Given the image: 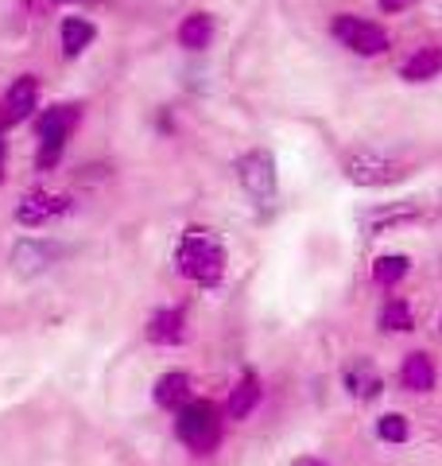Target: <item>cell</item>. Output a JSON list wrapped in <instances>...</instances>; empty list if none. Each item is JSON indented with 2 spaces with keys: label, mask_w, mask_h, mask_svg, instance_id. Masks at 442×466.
<instances>
[{
  "label": "cell",
  "mask_w": 442,
  "mask_h": 466,
  "mask_svg": "<svg viewBox=\"0 0 442 466\" xmlns=\"http://www.w3.org/2000/svg\"><path fill=\"white\" fill-rule=\"evenodd\" d=\"M94 35H97V27L85 20V16H66L63 20V32H58V39H63V55L66 58H78L94 43Z\"/></svg>",
  "instance_id": "14"
},
{
  "label": "cell",
  "mask_w": 442,
  "mask_h": 466,
  "mask_svg": "<svg viewBox=\"0 0 442 466\" xmlns=\"http://www.w3.org/2000/svg\"><path fill=\"white\" fill-rule=\"evenodd\" d=\"M0 109H5V121H8V125L27 121V116L39 109V78H35V75H20L16 82L8 86L5 101H0Z\"/></svg>",
  "instance_id": "8"
},
{
  "label": "cell",
  "mask_w": 442,
  "mask_h": 466,
  "mask_svg": "<svg viewBox=\"0 0 442 466\" xmlns=\"http://www.w3.org/2000/svg\"><path fill=\"white\" fill-rule=\"evenodd\" d=\"M291 466H330V462H322V459H315V455H303V459H295Z\"/></svg>",
  "instance_id": "24"
},
{
  "label": "cell",
  "mask_w": 442,
  "mask_h": 466,
  "mask_svg": "<svg viewBox=\"0 0 442 466\" xmlns=\"http://www.w3.org/2000/svg\"><path fill=\"white\" fill-rule=\"evenodd\" d=\"M427 218V207L419 198H404V202H385V207H373L361 214V229L368 238H380V233H392L400 226H416Z\"/></svg>",
  "instance_id": "5"
},
{
  "label": "cell",
  "mask_w": 442,
  "mask_h": 466,
  "mask_svg": "<svg viewBox=\"0 0 442 466\" xmlns=\"http://www.w3.org/2000/svg\"><path fill=\"white\" fill-rule=\"evenodd\" d=\"M342 175L353 187H392L404 179L407 167L377 148H349L342 156Z\"/></svg>",
  "instance_id": "3"
},
{
  "label": "cell",
  "mask_w": 442,
  "mask_h": 466,
  "mask_svg": "<svg viewBox=\"0 0 442 466\" xmlns=\"http://www.w3.org/2000/svg\"><path fill=\"white\" fill-rule=\"evenodd\" d=\"M256 404H260V381H256V373H245L229 392V416L233 420H248L256 412Z\"/></svg>",
  "instance_id": "17"
},
{
  "label": "cell",
  "mask_w": 442,
  "mask_h": 466,
  "mask_svg": "<svg viewBox=\"0 0 442 466\" xmlns=\"http://www.w3.org/2000/svg\"><path fill=\"white\" fill-rule=\"evenodd\" d=\"M0 179H5V128H0Z\"/></svg>",
  "instance_id": "25"
},
{
  "label": "cell",
  "mask_w": 442,
  "mask_h": 466,
  "mask_svg": "<svg viewBox=\"0 0 442 466\" xmlns=\"http://www.w3.org/2000/svg\"><path fill=\"white\" fill-rule=\"evenodd\" d=\"M190 400V377L186 373H179V370H171V373H164L156 381V404L159 408H183Z\"/></svg>",
  "instance_id": "16"
},
{
  "label": "cell",
  "mask_w": 442,
  "mask_h": 466,
  "mask_svg": "<svg viewBox=\"0 0 442 466\" xmlns=\"http://www.w3.org/2000/svg\"><path fill=\"white\" fill-rule=\"evenodd\" d=\"M175 431L179 440L195 451V455H214L221 443V412L210 400H186L175 416Z\"/></svg>",
  "instance_id": "2"
},
{
  "label": "cell",
  "mask_w": 442,
  "mask_h": 466,
  "mask_svg": "<svg viewBox=\"0 0 442 466\" xmlns=\"http://www.w3.org/2000/svg\"><path fill=\"white\" fill-rule=\"evenodd\" d=\"M407 268H411V257H404V253L377 257V265H373V280H377V284H385V288H392V284H400V280H404Z\"/></svg>",
  "instance_id": "19"
},
{
  "label": "cell",
  "mask_w": 442,
  "mask_h": 466,
  "mask_svg": "<svg viewBox=\"0 0 442 466\" xmlns=\"http://www.w3.org/2000/svg\"><path fill=\"white\" fill-rule=\"evenodd\" d=\"M380 330H396V334H407V330H416V319H411V308L404 299H388L385 303V311H380Z\"/></svg>",
  "instance_id": "20"
},
{
  "label": "cell",
  "mask_w": 442,
  "mask_h": 466,
  "mask_svg": "<svg viewBox=\"0 0 442 466\" xmlns=\"http://www.w3.org/2000/svg\"><path fill=\"white\" fill-rule=\"evenodd\" d=\"M78 121H82L78 106H51V109L39 113L35 133H39V140H70V133L78 128Z\"/></svg>",
  "instance_id": "10"
},
{
  "label": "cell",
  "mask_w": 442,
  "mask_h": 466,
  "mask_svg": "<svg viewBox=\"0 0 442 466\" xmlns=\"http://www.w3.org/2000/svg\"><path fill=\"white\" fill-rule=\"evenodd\" d=\"M438 75H442V51L438 47H423V51H416L400 66V78L404 82H431Z\"/></svg>",
  "instance_id": "15"
},
{
  "label": "cell",
  "mask_w": 442,
  "mask_h": 466,
  "mask_svg": "<svg viewBox=\"0 0 442 466\" xmlns=\"http://www.w3.org/2000/svg\"><path fill=\"white\" fill-rule=\"evenodd\" d=\"M435 381H438V370H435L431 354L416 350V354L404 358V366H400V385H404L407 392H431Z\"/></svg>",
  "instance_id": "11"
},
{
  "label": "cell",
  "mask_w": 442,
  "mask_h": 466,
  "mask_svg": "<svg viewBox=\"0 0 442 466\" xmlns=\"http://www.w3.org/2000/svg\"><path fill=\"white\" fill-rule=\"evenodd\" d=\"M237 179H241V187L248 195H253L260 207H268V202L276 198V159L268 156V152H245L241 159H237Z\"/></svg>",
  "instance_id": "6"
},
{
  "label": "cell",
  "mask_w": 442,
  "mask_h": 466,
  "mask_svg": "<svg viewBox=\"0 0 442 466\" xmlns=\"http://www.w3.org/2000/svg\"><path fill=\"white\" fill-rule=\"evenodd\" d=\"M419 0H377V8L385 12V16H400V12H407V8H416Z\"/></svg>",
  "instance_id": "23"
},
{
  "label": "cell",
  "mask_w": 442,
  "mask_h": 466,
  "mask_svg": "<svg viewBox=\"0 0 442 466\" xmlns=\"http://www.w3.org/2000/svg\"><path fill=\"white\" fill-rule=\"evenodd\" d=\"M377 435H380L385 443H407L411 428H407V420H404L400 412H388V416L377 420Z\"/></svg>",
  "instance_id": "21"
},
{
  "label": "cell",
  "mask_w": 442,
  "mask_h": 466,
  "mask_svg": "<svg viewBox=\"0 0 442 466\" xmlns=\"http://www.w3.org/2000/svg\"><path fill=\"white\" fill-rule=\"evenodd\" d=\"M214 39V20L206 12H190V16L179 24V43L186 51H206Z\"/></svg>",
  "instance_id": "18"
},
{
  "label": "cell",
  "mask_w": 442,
  "mask_h": 466,
  "mask_svg": "<svg viewBox=\"0 0 442 466\" xmlns=\"http://www.w3.org/2000/svg\"><path fill=\"white\" fill-rule=\"evenodd\" d=\"M58 5H74V0H58Z\"/></svg>",
  "instance_id": "26"
},
{
  "label": "cell",
  "mask_w": 442,
  "mask_h": 466,
  "mask_svg": "<svg viewBox=\"0 0 442 466\" xmlns=\"http://www.w3.org/2000/svg\"><path fill=\"white\" fill-rule=\"evenodd\" d=\"M175 265L186 280H195L198 288H217L221 276H226V249L214 238L210 229L190 226L179 238V249H175Z\"/></svg>",
  "instance_id": "1"
},
{
  "label": "cell",
  "mask_w": 442,
  "mask_h": 466,
  "mask_svg": "<svg viewBox=\"0 0 442 466\" xmlns=\"http://www.w3.org/2000/svg\"><path fill=\"white\" fill-rule=\"evenodd\" d=\"M66 152V140H39V152H35V167L39 171H55L58 159Z\"/></svg>",
  "instance_id": "22"
},
{
  "label": "cell",
  "mask_w": 442,
  "mask_h": 466,
  "mask_svg": "<svg viewBox=\"0 0 442 466\" xmlns=\"http://www.w3.org/2000/svg\"><path fill=\"white\" fill-rule=\"evenodd\" d=\"M55 257H58V249L47 241H20L16 249H12V268L20 276H35L47 265H55Z\"/></svg>",
  "instance_id": "12"
},
{
  "label": "cell",
  "mask_w": 442,
  "mask_h": 466,
  "mask_svg": "<svg viewBox=\"0 0 442 466\" xmlns=\"http://www.w3.org/2000/svg\"><path fill=\"white\" fill-rule=\"evenodd\" d=\"M70 195H55V191H27L16 202V222L27 229H39V226H51L58 222L63 214H70Z\"/></svg>",
  "instance_id": "7"
},
{
  "label": "cell",
  "mask_w": 442,
  "mask_h": 466,
  "mask_svg": "<svg viewBox=\"0 0 442 466\" xmlns=\"http://www.w3.org/2000/svg\"><path fill=\"white\" fill-rule=\"evenodd\" d=\"M342 381L349 389V397H357V400H377L385 392V377L377 373V366L368 358H353L342 373Z\"/></svg>",
  "instance_id": "9"
},
{
  "label": "cell",
  "mask_w": 442,
  "mask_h": 466,
  "mask_svg": "<svg viewBox=\"0 0 442 466\" xmlns=\"http://www.w3.org/2000/svg\"><path fill=\"white\" fill-rule=\"evenodd\" d=\"M334 35L337 43H342L346 51L353 55H361V58H377V55H385L392 43H388V32L380 24H368L361 16H353V12H342V16H334Z\"/></svg>",
  "instance_id": "4"
},
{
  "label": "cell",
  "mask_w": 442,
  "mask_h": 466,
  "mask_svg": "<svg viewBox=\"0 0 442 466\" xmlns=\"http://www.w3.org/2000/svg\"><path fill=\"white\" fill-rule=\"evenodd\" d=\"M186 339V315L183 311H156L152 323H147V342L152 346H179Z\"/></svg>",
  "instance_id": "13"
}]
</instances>
